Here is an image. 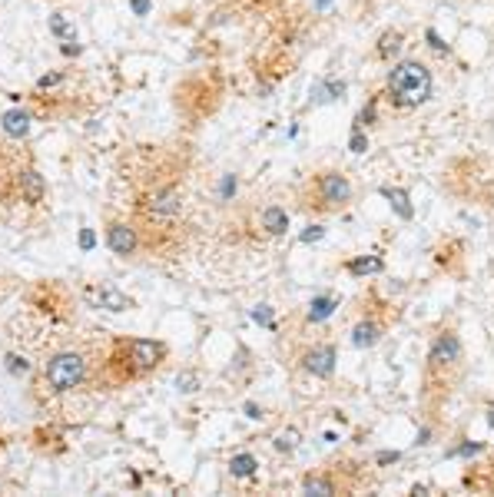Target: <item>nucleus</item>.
I'll return each instance as SVG.
<instances>
[{
  "label": "nucleus",
  "mask_w": 494,
  "mask_h": 497,
  "mask_svg": "<svg viewBox=\"0 0 494 497\" xmlns=\"http://www.w3.org/2000/svg\"><path fill=\"white\" fill-rule=\"evenodd\" d=\"M166 361V345L156 338H116L100 368V382L106 388H123L140 378H150Z\"/></svg>",
  "instance_id": "obj_1"
},
{
  "label": "nucleus",
  "mask_w": 494,
  "mask_h": 497,
  "mask_svg": "<svg viewBox=\"0 0 494 497\" xmlns=\"http://www.w3.org/2000/svg\"><path fill=\"white\" fill-rule=\"evenodd\" d=\"M431 96V70L421 60H402L388 70V100L398 110H415Z\"/></svg>",
  "instance_id": "obj_2"
},
{
  "label": "nucleus",
  "mask_w": 494,
  "mask_h": 497,
  "mask_svg": "<svg viewBox=\"0 0 494 497\" xmlns=\"http://www.w3.org/2000/svg\"><path fill=\"white\" fill-rule=\"evenodd\" d=\"M352 182L345 173L339 169H329V173H316L312 182H309V192H305V209L309 213H339L352 203Z\"/></svg>",
  "instance_id": "obj_3"
},
{
  "label": "nucleus",
  "mask_w": 494,
  "mask_h": 497,
  "mask_svg": "<svg viewBox=\"0 0 494 497\" xmlns=\"http://www.w3.org/2000/svg\"><path fill=\"white\" fill-rule=\"evenodd\" d=\"M461 361H465V348H461V338L458 331L444 329L435 335V342L428 348V371H435V378L444 382L461 371Z\"/></svg>",
  "instance_id": "obj_4"
},
{
  "label": "nucleus",
  "mask_w": 494,
  "mask_h": 497,
  "mask_svg": "<svg viewBox=\"0 0 494 497\" xmlns=\"http://www.w3.org/2000/svg\"><path fill=\"white\" fill-rule=\"evenodd\" d=\"M43 375H47V384H50L53 391H70V388L87 382L90 365L80 352H57V355H50Z\"/></svg>",
  "instance_id": "obj_5"
},
{
  "label": "nucleus",
  "mask_w": 494,
  "mask_h": 497,
  "mask_svg": "<svg viewBox=\"0 0 494 497\" xmlns=\"http://www.w3.org/2000/svg\"><path fill=\"white\" fill-rule=\"evenodd\" d=\"M106 249L120 259H136L143 249V236L136 229V222H123V219L106 222Z\"/></svg>",
  "instance_id": "obj_6"
},
{
  "label": "nucleus",
  "mask_w": 494,
  "mask_h": 497,
  "mask_svg": "<svg viewBox=\"0 0 494 497\" xmlns=\"http://www.w3.org/2000/svg\"><path fill=\"white\" fill-rule=\"evenodd\" d=\"M299 361H302V371H309L312 378H332V375H335L339 352H335L332 342H316L299 355Z\"/></svg>",
  "instance_id": "obj_7"
},
{
  "label": "nucleus",
  "mask_w": 494,
  "mask_h": 497,
  "mask_svg": "<svg viewBox=\"0 0 494 497\" xmlns=\"http://www.w3.org/2000/svg\"><path fill=\"white\" fill-rule=\"evenodd\" d=\"M83 298H87L93 308H100V312H133V308H136V298L127 292H120V289H113V285H93V289L83 292Z\"/></svg>",
  "instance_id": "obj_8"
},
{
  "label": "nucleus",
  "mask_w": 494,
  "mask_h": 497,
  "mask_svg": "<svg viewBox=\"0 0 494 497\" xmlns=\"http://www.w3.org/2000/svg\"><path fill=\"white\" fill-rule=\"evenodd\" d=\"M385 335V322L375 315V312H362V319L352 325V345L355 348H372V345L381 342Z\"/></svg>",
  "instance_id": "obj_9"
},
{
  "label": "nucleus",
  "mask_w": 494,
  "mask_h": 497,
  "mask_svg": "<svg viewBox=\"0 0 494 497\" xmlns=\"http://www.w3.org/2000/svg\"><path fill=\"white\" fill-rule=\"evenodd\" d=\"M17 189L24 196V203L37 206V203H43V196H47V182H43V176H40L34 166H24V169L17 173Z\"/></svg>",
  "instance_id": "obj_10"
},
{
  "label": "nucleus",
  "mask_w": 494,
  "mask_h": 497,
  "mask_svg": "<svg viewBox=\"0 0 494 497\" xmlns=\"http://www.w3.org/2000/svg\"><path fill=\"white\" fill-rule=\"evenodd\" d=\"M259 229L266 232V236H285L289 232V213L282 209V206H266L262 209V216H259Z\"/></svg>",
  "instance_id": "obj_11"
},
{
  "label": "nucleus",
  "mask_w": 494,
  "mask_h": 497,
  "mask_svg": "<svg viewBox=\"0 0 494 497\" xmlns=\"http://www.w3.org/2000/svg\"><path fill=\"white\" fill-rule=\"evenodd\" d=\"M335 308H339V295H316V298L309 302L305 322H309V325H322V322H329L332 315H335Z\"/></svg>",
  "instance_id": "obj_12"
},
{
  "label": "nucleus",
  "mask_w": 494,
  "mask_h": 497,
  "mask_svg": "<svg viewBox=\"0 0 494 497\" xmlns=\"http://www.w3.org/2000/svg\"><path fill=\"white\" fill-rule=\"evenodd\" d=\"M379 196H381V199H388V203H392V209H395V213H398L402 219H411V216H415L408 189H402V186H379Z\"/></svg>",
  "instance_id": "obj_13"
},
{
  "label": "nucleus",
  "mask_w": 494,
  "mask_h": 497,
  "mask_svg": "<svg viewBox=\"0 0 494 497\" xmlns=\"http://www.w3.org/2000/svg\"><path fill=\"white\" fill-rule=\"evenodd\" d=\"M0 127H3V133H7V136H13V140H24L27 133H30V113H24V110H10V113L0 116Z\"/></svg>",
  "instance_id": "obj_14"
},
{
  "label": "nucleus",
  "mask_w": 494,
  "mask_h": 497,
  "mask_svg": "<svg viewBox=\"0 0 494 497\" xmlns=\"http://www.w3.org/2000/svg\"><path fill=\"white\" fill-rule=\"evenodd\" d=\"M381 268H385L381 255H355L345 262V272H352V275H379Z\"/></svg>",
  "instance_id": "obj_15"
},
{
  "label": "nucleus",
  "mask_w": 494,
  "mask_h": 497,
  "mask_svg": "<svg viewBox=\"0 0 494 497\" xmlns=\"http://www.w3.org/2000/svg\"><path fill=\"white\" fill-rule=\"evenodd\" d=\"M302 491L305 494H335L339 484H335V477H332L329 471L325 474H309V477L302 481Z\"/></svg>",
  "instance_id": "obj_16"
},
{
  "label": "nucleus",
  "mask_w": 494,
  "mask_h": 497,
  "mask_svg": "<svg viewBox=\"0 0 494 497\" xmlns=\"http://www.w3.org/2000/svg\"><path fill=\"white\" fill-rule=\"evenodd\" d=\"M259 471V461H255V454H236V458H229V474L232 477H253V474Z\"/></svg>",
  "instance_id": "obj_17"
},
{
  "label": "nucleus",
  "mask_w": 494,
  "mask_h": 497,
  "mask_svg": "<svg viewBox=\"0 0 494 497\" xmlns=\"http://www.w3.org/2000/svg\"><path fill=\"white\" fill-rule=\"evenodd\" d=\"M402 50V34H385V37L379 40V57L381 60H388V57H395V53Z\"/></svg>",
  "instance_id": "obj_18"
},
{
  "label": "nucleus",
  "mask_w": 494,
  "mask_h": 497,
  "mask_svg": "<svg viewBox=\"0 0 494 497\" xmlns=\"http://www.w3.org/2000/svg\"><path fill=\"white\" fill-rule=\"evenodd\" d=\"M199 375L196 371H179L176 375V388L183 391V395H192V391H199Z\"/></svg>",
  "instance_id": "obj_19"
},
{
  "label": "nucleus",
  "mask_w": 494,
  "mask_h": 497,
  "mask_svg": "<svg viewBox=\"0 0 494 497\" xmlns=\"http://www.w3.org/2000/svg\"><path fill=\"white\" fill-rule=\"evenodd\" d=\"M50 30H53V37H60V40H73V24H70V20H66V17H60V13H53L50 17Z\"/></svg>",
  "instance_id": "obj_20"
},
{
  "label": "nucleus",
  "mask_w": 494,
  "mask_h": 497,
  "mask_svg": "<svg viewBox=\"0 0 494 497\" xmlns=\"http://www.w3.org/2000/svg\"><path fill=\"white\" fill-rule=\"evenodd\" d=\"M3 365H7V371H10V375H17V378L30 375V361H27L24 355H7V358H3Z\"/></svg>",
  "instance_id": "obj_21"
},
{
  "label": "nucleus",
  "mask_w": 494,
  "mask_h": 497,
  "mask_svg": "<svg viewBox=\"0 0 494 497\" xmlns=\"http://www.w3.org/2000/svg\"><path fill=\"white\" fill-rule=\"evenodd\" d=\"M348 150H352V153H365L368 150V136H365V129L362 127L352 129V136H348Z\"/></svg>",
  "instance_id": "obj_22"
},
{
  "label": "nucleus",
  "mask_w": 494,
  "mask_h": 497,
  "mask_svg": "<svg viewBox=\"0 0 494 497\" xmlns=\"http://www.w3.org/2000/svg\"><path fill=\"white\" fill-rule=\"evenodd\" d=\"M253 319L259 322V325H266V329H276V319H272V308H269V305H255L253 308Z\"/></svg>",
  "instance_id": "obj_23"
},
{
  "label": "nucleus",
  "mask_w": 494,
  "mask_h": 497,
  "mask_svg": "<svg viewBox=\"0 0 494 497\" xmlns=\"http://www.w3.org/2000/svg\"><path fill=\"white\" fill-rule=\"evenodd\" d=\"M425 40H428V47H431V50H438L442 57H448V53H451V50H448V43H444V40L438 37L435 30H425Z\"/></svg>",
  "instance_id": "obj_24"
},
{
  "label": "nucleus",
  "mask_w": 494,
  "mask_h": 497,
  "mask_svg": "<svg viewBox=\"0 0 494 497\" xmlns=\"http://www.w3.org/2000/svg\"><path fill=\"white\" fill-rule=\"evenodd\" d=\"M325 226H309V229L302 232V243H318V239H325Z\"/></svg>",
  "instance_id": "obj_25"
},
{
  "label": "nucleus",
  "mask_w": 494,
  "mask_h": 497,
  "mask_svg": "<svg viewBox=\"0 0 494 497\" xmlns=\"http://www.w3.org/2000/svg\"><path fill=\"white\" fill-rule=\"evenodd\" d=\"M372 123H375V100H372L365 110L358 113V127H372Z\"/></svg>",
  "instance_id": "obj_26"
},
{
  "label": "nucleus",
  "mask_w": 494,
  "mask_h": 497,
  "mask_svg": "<svg viewBox=\"0 0 494 497\" xmlns=\"http://www.w3.org/2000/svg\"><path fill=\"white\" fill-rule=\"evenodd\" d=\"M57 83H64V70H57V73H47V77L40 80L37 87H40V89H47V87H57Z\"/></svg>",
  "instance_id": "obj_27"
},
{
  "label": "nucleus",
  "mask_w": 494,
  "mask_h": 497,
  "mask_svg": "<svg viewBox=\"0 0 494 497\" xmlns=\"http://www.w3.org/2000/svg\"><path fill=\"white\" fill-rule=\"evenodd\" d=\"M242 411H246V418H253V421L266 418V415H262V408H259V405H253V401H246V405H242Z\"/></svg>",
  "instance_id": "obj_28"
},
{
  "label": "nucleus",
  "mask_w": 494,
  "mask_h": 497,
  "mask_svg": "<svg viewBox=\"0 0 494 497\" xmlns=\"http://www.w3.org/2000/svg\"><path fill=\"white\" fill-rule=\"evenodd\" d=\"M60 53H66V57H80V53H83V47H80V43H73V40H66V43H60Z\"/></svg>",
  "instance_id": "obj_29"
},
{
  "label": "nucleus",
  "mask_w": 494,
  "mask_h": 497,
  "mask_svg": "<svg viewBox=\"0 0 494 497\" xmlns=\"http://www.w3.org/2000/svg\"><path fill=\"white\" fill-rule=\"evenodd\" d=\"M478 451H484V445H461V447H455V454H461V458H468V454H478Z\"/></svg>",
  "instance_id": "obj_30"
},
{
  "label": "nucleus",
  "mask_w": 494,
  "mask_h": 497,
  "mask_svg": "<svg viewBox=\"0 0 494 497\" xmlns=\"http://www.w3.org/2000/svg\"><path fill=\"white\" fill-rule=\"evenodd\" d=\"M276 447H279V451H292V447H295V434H282L279 441H276Z\"/></svg>",
  "instance_id": "obj_31"
},
{
  "label": "nucleus",
  "mask_w": 494,
  "mask_h": 497,
  "mask_svg": "<svg viewBox=\"0 0 494 497\" xmlns=\"http://www.w3.org/2000/svg\"><path fill=\"white\" fill-rule=\"evenodd\" d=\"M129 7L136 17H143V13H150V0H129Z\"/></svg>",
  "instance_id": "obj_32"
},
{
  "label": "nucleus",
  "mask_w": 494,
  "mask_h": 497,
  "mask_svg": "<svg viewBox=\"0 0 494 497\" xmlns=\"http://www.w3.org/2000/svg\"><path fill=\"white\" fill-rule=\"evenodd\" d=\"M93 243H97V239H93V232L90 229L80 232V245H83V249H93Z\"/></svg>",
  "instance_id": "obj_33"
},
{
  "label": "nucleus",
  "mask_w": 494,
  "mask_h": 497,
  "mask_svg": "<svg viewBox=\"0 0 494 497\" xmlns=\"http://www.w3.org/2000/svg\"><path fill=\"white\" fill-rule=\"evenodd\" d=\"M484 418H488V424L494 428V401H488V408H484Z\"/></svg>",
  "instance_id": "obj_34"
},
{
  "label": "nucleus",
  "mask_w": 494,
  "mask_h": 497,
  "mask_svg": "<svg viewBox=\"0 0 494 497\" xmlns=\"http://www.w3.org/2000/svg\"><path fill=\"white\" fill-rule=\"evenodd\" d=\"M388 461H398V454H395V451H388V454H379V464H388Z\"/></svg>",
  "instance_id": "obj_35"
}]
</instances>
